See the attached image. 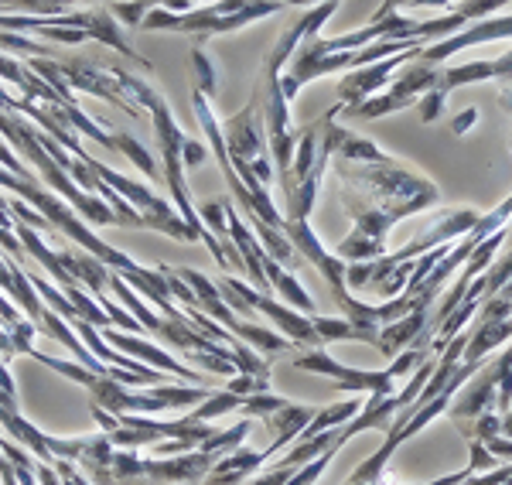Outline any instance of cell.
Listing matches in <instances>:
<instances>
[{"label": "cell", "instance_id": "cell-1", "mask_svg": "<svg viewBox=\"0 0 512 485\" xmlns=\"http://www.w3.org/2000/svg\"><path fill=\"white\" fill-rule=\"evenodd\" d=\"M45 445L55 458H69L93 485H198L222 455L212 451H185L171 458H144L130 448H113L106 434L89 438H55L45 434Z\"/></svg>", "mask_w": 512, "mask_h": 485}, {"label": "cell", "instance_id": "cell-2", "mask_svg": "<svg viewBox=\"0 0 512 485\" xmlns=\"http://www.w3.org/2000/svg\"><path fill=\"white\" fill-rule=\"evenodd\" d=\"M31 359H38L45 369L65 376V380L79 383L89 390L96 407H103L106 414H161V410H178V407H198L212 393V386H154L147 393H137V386H123L117 380H106V376L93 373L82 363L72 359H55L48 352H31Z\"/></svg>", "mask_w": 512, "mask_h": 485}, {"label": "cell", "instance_id": "cell-3", "mask_svg": "<svg viewBox=\"0 0 512 485\" xmlns=\"http://www.w3.org/2000/svg\"><path fill=\"white\" fill-rule=\"evenodd\" d=\"M110 291L117 294L120 308H127L130 315L137 318L140 325H144V332H151L154 339H161L168 349H175L178 356L188 359V366H198L202 373L209 376H236L239 366H236V356L226 349V345L212 342L209 335H202L198 328L185 318H168V315H158V311H151L144 301L137 298V291L130 287L123 277L113 270L110 274ZM185 311V308H181Z\"/></svg>", "mask_w": 512, "mask_h": 485}, {"label": "cell", "instance_id": "cell-4", "mask_svg": "<svg viewBox=\"0 0 512 485\" xmlns=\"http://www.w3.org/2000/svg\"><path fill=\"white\" fill-rule=\"evenodd\" d=\"M151 123H154V134H158V151H161V161H164V185H168L171 192V202H175L178 216L185 219V226L195 233L198 243L209 246V253L216 257L219 270H229V260L226 253H222V243L216 233H209V229L202 226V219H198V209L192 205V195H188V185H185V158H181V147H185L188 134L181 130V123L175 120V113H171L168 100H161L151 106Z\"/></svg>", "mask_w": 512, "mask_h": 485}, {"label": "cell", "instance_id": "cell-5", "mask_svg": "<svg viewBox=\"0 0 512 485\" xmlns=\"http://www.w3.org/2000/svg\"><path fill=\"white\" fill-rule=\"evenodd\" d=\"M284 4L280 0H219L202 11H185L171 14L164 7L147 11V18L140 21V31H175V35H195V38H212V35H229L246 24L280 14Z\"/></svg>", "mask_w": 512, "mask_h": 485}, {"label": "cell", "instance_id": "cell-6", "mask_svg": "<svg viewBox=\"0 0 512 485\" xmlns=\"http://www.w3.org/2000/svg\"><path fill=\"white\" fill-rule=\"evenodd\" d=\"M89 164H93L99 182H106L123 202H130L140 212V219H144V229L164 233V236H171V240H178V243H195V233L185 226V219L178 216V209L168 199L154 195L147 185H140V182H134V178L120 175V171H110L103 161H89Z\"/></svg>", "mask_w": 512, "mask_h": 485}, {"label": "cell", "instance_id": "cell-7", "mask_svg": "<svg viewBox=\"0 0 512 485\" xmlns=\"http://www.w3.org/2000/svg\"><path fill=\"white\" fill-rule=\"evenodd\" d=\"M219 284L229 287V291H233L236 298L246 304V308H253V315L270 318V322L277 325V332L284 335V339H291L297 349H301V345H304V349H325V342H321L318 328L311 325V315H304V311L291 308V304L270 298V294L256 291L253 284L239 281V277H233V274H222Z\"/></svg>", "mask_w": 512, "mask_h": 485}, {"label": "cell", "instance_id": "cell-8", "mask_svg": "<svg viewBox=\"0 0 512 485\" xmlns=\"http://www.w3.org/2000/svg\"><path fill=\"white\" fill-rule=\"evenodd\" d=\"M239 414L243 417H260V421H267L270 431L277 434L274 445L263 448V458H274L277 451H284L291 441H297L304 434V427L311 424V417L318 414V407L311 404H294V400L287 397H277V393H250V397H243V407H239Z\"/></svg>", "mask_w": 512, "mask_h": 485}, {"label": "cell", "instance_id": "cell-9", "mask_svg": "<svg viewBox=\"0 0 512 485\" xmlns=\"http://www.w3.org/2000/svg\"><path fill=\"white\" fill-rule=\"evenodd\" d=\"M294 369L301 373H318V376H328L332 386L338 393H396V383L400 376L393 373V366L386 369H352L345 363H338L328 349H308L304 356H294L291 359Z\"/></svg>", "mask_w": 512, "mask_h": 485}, {"label": "cell", "instance_id": "cell-10", "mask_svg": "<svg viewBox=\"0 0 512 485\" xmlns=\"http://www.w3.org/2000/svg\"><path fill=\"white\" fill-rule=\"evenodd\" d=\"M482 79H512V52H506L495 62H468V65H454V69H441L437 72V86L427 96H420V120L434 123L441 117L444 100H448L451 89Z\"/></svg>", "mask_w": 512, "mask_h": 485}, {"label": "cell", "instance_id": "cell-11", "mask_svg": "<svg viewBox=\"0 0 512 485\" xmlns=\"http://www.w3.org/2000/svg\"><path fill=\"white\" fill-rule=\"evenodd\" d=\"M103 339L110 342L113 349L130 352V359H137V363L154 366V369H161V373H168V376H178V380L212 386L209 373H202V369H195V366L181 363V359H175V356H171V352H164V349H158V345L144 342V339H140V335L120 332V328H103Z\"/></svg>", "mask_w": 512, "mask_h": 485}, {"label": "cell", "instance_id": "cell-12", "mask_svg": "<svg viewBox=\"0 0 512 485\" xmlns=\"http://www.w3.org/2000/svg\"><path fill=\"white\" fill-rule=\"evenodd\" d=\"M420 52H424V45H410L407 52H396V55H390V59L362 65V69H355L349 79H342V86H338V103H342V113H349V110H355V106L366 103L369 96H376V89L383 86V82L390 79L400 65L414 62Z\"/></svg>", "mask_w": 512, "mask_h": 485}, {"label": "cell", "instance_id": "cell-13", "mask_svg": "<svg viewBox=\"0 0 512 485\" xmlns=\"http://www.w3.org/2000/svg\"><path fill=\"white\" fill-rule=\"evenodd\" d=\"M263 451H253L246 445H239L233 451H226V455L219 458L216 465L209 468V475H205L198 485H243L250 475H256L263 468Z\"/></svg>", "mask_w": 512, "mask_h": 485}, {"label": "cell", "instance_id": "cell-14", "mask_svg": "<svg viewBox=\"0 0 512 485\" xmlns=\"http://www.w3.org/2000/svg\"><path fill=\"white\" fill-rule=\"evenodd\" d=\"M154 7H164V11L171 14H185L192 11V0H127V4H120V0H113L106 11L117 18V24H130V28H140V21L147 18V11H154Z\"/></svg>", "mask_w": 512, "mask_h": 485}, {"label": "cell", "instance_id": "cell-15", "mask_svg": "<svg viewBox=\"0 0 512 485\" xmlns=\"http://www.w3.org/2000/svg\"><path fill=\"white\" fill-rule=\"evenodd\" d=\"M311 325L318 328L321 342L332 345V342H369L366 332H359L349 318H325V315H311Z\"/></svg>", "mask_w": 512, "mask_h": 485}, {"label": "cell", "instance_id": "cell-16", "mask_svg": "<svg viewBox=\"0 0 512 485\" xmlns=\"http://www.w3.org/2000/svg\"><path fill=\"white\" fill-rule=\"evenodd\" d=\"M113 144H117V154H123L127 161H134L151 182H161V168L154 164V154L147 151L144 144H137L134 134H113Z\"/></svg>", "mask_w": 512, "mask_h": 485}, {"label": "cell", "instance_id": "cell-17", "mask_svg": "<svg viewBox=\"0 0 512 485\" xmlns=\"http://www.w3.org/2000/svg\"><path fill=\"white\" fill-rule=\"evenodd\" d=\"M192 72H195V89L202 96H209V100H216L219 96V72L212 59L205 55V48H195L192 52Z\"/></svg>", "mask_w": 512, "mask_h": 485}, {"label": "cell", "instance_id": "cell-18", "mask_svg": "<svg viewBox=\"0 0 512 485\" xmlns=\"http://www.w3.org/2000/svg\"><path fill=\"white\" fill-rule=\"evenodd\" d=\"M7 205H11V212H14V216H18V223L31 226V229H45V233H55L52 223H48V219L41 216V212L28 209V202H24V199H14V202H7ZM55 236H59V233H55Z\"/></svg>", "mask_w": 512, "mask_h": 485}, {"label": "cell", "instance_id": "cell-19", "mask_svg": "<svg viewBox=\"0 0 512 485\" xmlns=\"http://www.w3.org/2000/svg\"><path fill=\"white\" fill-rule=\"evenodd\" d=\"M226 390L229 393H239V397H250V393H267L270 390V380H256V376L236 373V376H229Z\"/></svg>", "mask_w": 512, "mask_h": 485}, {"label": "cell", "instance_id": "cell-20", "mask_svg": "<svg viewBox=\"0 0 512 485\" xmlns=\"http://www.w3.org/2000/svg\"><path fill=\"white\" fill-rule=\"evenodd\" d=\"M0 168H7L14 178H21V182H35V178H31V171H28V164H24L18 154L4 144V137H0Z\"/></svg>", "mask_w": 512, "mask_h": 485}, {"label": "cell", "instance_id": "cell-21", "mask_svg": "<svg viewBox=\"0 0 512 485\" xmlns=\"http://www.w3.org/2000/svg\"><path fill=\"white\" fill-rule=\"evenodd\" d=\"M55 472H59L62 485H93L89 482V475L82 472L76 462H69V458H55Z\"/></svg>", "mask_w": 512, "mask_h": 485}, {"label": "cell", "instance_id": "cell-22", "mask_svg": "<svg viewBox=\"0 0 512 485\" xmlns=\"http://www.w3.org/2000/svg\"><path fill=\"white\" fill-rule=\"evenodd\" d=\"M468 475H475V468H472V465H468L465 472H451V475H444V479L417 482V485H458V482H465ZM345 485H390V482H386V475H383V479H376V482H349V479H345Z\"/></svg>", "mask_w": 512, "mask_h": 485}, {"label": "cell", "instance_id": "cell-23", "mask_svg": "<svg viewBox=\"0 0 512 485\" xmlns=\"http://www.w3.org/2000/svg\"><path fill=\"white\" fill-rule=\"evenodd\" d=\"M468 448H472V468L475 472H489V468H495V458L489 455V448L482 445V441H468Z\"/></svg>", "mask_w": 512, "mask_h": 485}, {"label": "cell", "instance_id": "cell-24", "mask_svg": "<svg viewBox=\"0 0 512 485\" xmlns=\"http://www.w3.org/2000/svg\"><path fill=\"white\" fill-rule=\"evenodd\" d=\"M181 158H185V168H195V164L209 161V151H205L202 144H195V141H185V147H181Z\"/></svg>", "mask_w": 512, "mask_h": 485}, {"label": "cell", "instance_id": "cell-25", "mask_svg": "<svg viewBox=\"0 0 512 485\" xmlns=\"http://www.w3.org/2000/svg\"><path fill=\"white\" fill-rule=\"evenodd\" d=\"M475 120H478V110H475V106H468L465 113H458V117L451 120V130H454V134H468Z\"/></svg>", "mask_w": 512, "mask_h": 485}, {"label": "cell", "instance_id": "cell-26", "mask_svg": "<svg viewBox=\"0 0 512 485\" xmlns=\"http://www.w3.org/2000/svg\"><path fill=\"white\" fill-rule=\"evenodd\" d=\"M499 431L506 434V438H512V407L499 414Z\"/></svg>", "mask_w": 512, "mask_h": 485}, {"label": "cell", "instance_id": "cell-27", "mask_svg": "<svg viewBox=\"0 0 512 485\" xmlns=\"http://www.w3.org/2000/svg\"><path fill=\"white\" fill-rule=\"evenodd\" d=\"M280 4H325V0H280Z\"/></svg>", "mask_w": 512, "mask_h": 485}]
</instances>
